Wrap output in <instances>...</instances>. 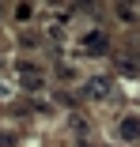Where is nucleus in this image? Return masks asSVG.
<instances>
[{
    "label": "nucleus",
    "mask_w": 140,
    "mask_h": 147,
    "mask_svg": "<svg viewBox=\"0 0 140 147\" xmlns=\"http://www.w3.org/2000/svg\"><path fill=\"white\" fill-rule=\"evenodd\" d=\"M19 76H23V83L31 87V91H38V87H42V72H38V68H31V64H23V68H19Z\"/></svg>",
    "instance_id": "obj_1"
},
{
    "label": "nucleus",
    "mask_w": 140,
    "mask_h": 147,
    "mask_svg": "<svg viewBox=\"0 0 140 147\" xmlns=\"http://www.w3.org/2000/svg\"><path fill=\"white\" fill-rule=\"evenodd\" d=\"M121 136L125 140H140V117H125L121 121Z\"/></svg>",
    "instance_id": "obj_2"
},
{
    "label": "nucleus",
    "mask_w": 140,
    "mask_h": 147,
    "mask_svg": "<svg viewBox=\"0 0 140 147\" xmlns=\"http://www.w3.org/2000/svg\"><path fill=\"white\" fill-rule=\"evenodd\" d=\"M83 49H91V53H106V38L99 30H91L87 38H83Z\"/></svg>",
    "instance_id": "obj_3"
},
{
    "label": "nucleus",
    "mask_w": 140,
    "mask_h": 147,
    "mask_svg": "<svg viewBox=\"0 0 140 147\" xmlns=\"http://www.w3.org/2000/svg\"><path fill=\"white\" fill-rule=\"evenodd\" d=\"M118 15H121V19H125V23H136V11H133V8H129V4H118Z\"/></svg>",
    "instance_id": "obj_4"
},
{
    "label": "nucleus",
    "mask_w": 140,
    "mask_h": 147,
    "mask_svg": "<svg viewBox=\"0 0 140 147\" xmlns=\"http://www.w3.org/2000/svg\"><path fill=\"white\" fill-rule=\"evenodd\" d=\"M91 94H95V98L106 94V79H91Z\"/></svg>",
    "instance_id": "obj_5"
}]
</instances>
